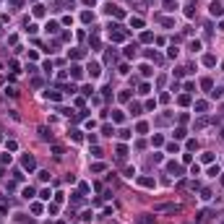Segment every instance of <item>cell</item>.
<instances>
[{
  "instance_id": "obj_2",
  "label": "cell",
  "mask_w": 224,
  "mask_h": 224,
  "mask_svg": "<svg viewBox=\"0 0 224 224\" xmlns=\"http://www.w3.org/2000/svg\"><path fill=\"white\" fill-rule=\"evenodd\" d=\"M24 167H26V169H34V156L26 154V156H24Z\"/></svg>"
},
{
  "instance_id": "obj_5",
  "label": "cell",
  "mask_w": 224,
  "mask_h": 224,
  "mask_svg": "<svg viewBox=\"0 0 224 224\" xmlns=\"http://www.w3.org/2000/svg\"><path fill=\"white\" fill-rule=\"evenodd\" d=\"M89 73H91V76H99V65H96V63L89 65Z\"/></svg>"
},
{
  "instance_id": "obj_7",
  "label": "cell",
  "mask_w": 224,
  "mask_h": 224,
  "mask_svg": "<svg viewBox=\"0 0 224 224\" xmlns=\"http://www.w3.org/2000/svg\"><path fill=\"white\" fill-rule=\"evenodd\" d=\"M222 68H224V65H222Z\"/></svg>"
},
{
  "instance_id": "obj_1",
  "label": "cell",
  "mask_w": 224,
  "mask_h": 224,
  "mask_svg": "<svg viewBox=\"0 0 224 224\" xmlns=\"http://www.w3.org/2000/svg\"><path fill=\"white\" fill-rule=\"evenodd\" d=\"M222 13H224V5L219 3V0H214L211 3V16H222Z\"/></svg>"
},
{
  "instance_id": "obj_6",
  "label": "cell",
  "mask_w": 224,
  "mask_h": 224,
  "mask_svg": "<svg viewBox=\"0 0 224 224\" xmlns=\"http://www.w3.org/2000/svg\"><path fill=\"white\" fill-rule=\"evenodd\" d=\"M71 73H73V78H81V68H78V65H73Z\"/></svg>"
},
{
  "instance_id": "obj_3",
  "label": "cell",
  "mask_w": 224,
  "mask_h": 224,
  "mask_svg": "<svg viewBox=\"0 0 224 224\" xmlns=\"http://www.w3.org/2000/svg\"><path fill=\"white\" fill-rule=\"evenodd\" d=\"M138 182H141L143 188H154V180H151V177H141V180H138Z\"/></svg>"
},
{
  "instance_id": "obj_4",
  "label": "cell",
  "mask_w": 224,
  "mask_h": 224,
  "mask_svg": "<svg viewBox=\"0 0 224 224\" xmlns=\"http://www.w3.org/2000/svg\"><path fill=\"white\" fill-rule=\"evenodd\" d=\"M24 198H34V188H24Z\"/></svg>"
}]
</instances>
